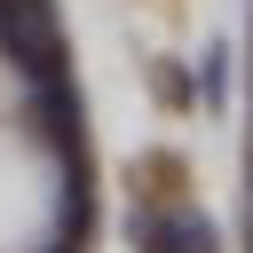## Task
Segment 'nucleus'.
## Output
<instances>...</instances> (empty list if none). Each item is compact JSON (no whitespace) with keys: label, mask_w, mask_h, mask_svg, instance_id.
<instances>
[{"label":"nucleus","mask_w":253,"mask_h":253,"mask_svg":"<svg viewBox=\"0 0 253 253\" xmlns=\"http://www.w3.org/2000/svg\"><path fill=\"white\" fill-rule=\"evenodd\" d=\"M0 55L8 63H24V71H40V79H55L63 63V40H55V8L47 0H0Z\"/></svg>","instance_id":"nucleus-1"},{"label":"nucleus","mask_w":253,"mask_h":253,"mask_svg":"<svg viewBox=\"0 0 253 253\" xmlns=\"http://www.w3.org/2000/svg\"><path fill=\"white\" fill-rule=\"evenodd\" d=\"M126 229H134L142 253H213V221L198 206H142Z\"/></svg>","instance_id":"nucleus-2"}]
</instances>
